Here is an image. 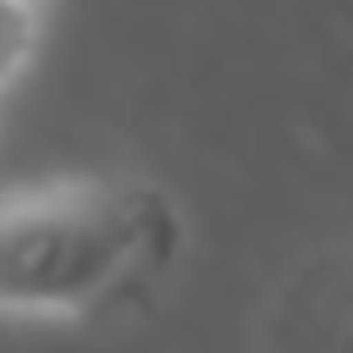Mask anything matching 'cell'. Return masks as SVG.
Listing matches in <instances>:
<instances>
[{
  "label": "cell",
  "mask_w": 353,
  "mask_h": 353,
  "mask_svg": "<svg viewBox=\"0 0 353 353\" xmlns=\"http://www.w3.org/2000/svg\"><path fill=\"white\" fill-rule=\"evenodd\" d=\"M182 254L176 199L132 171L0 193V314L94 320L138 309Z\"/></svg>",
  "instance_id": "obj_1"
},
{
  "label": "cell",
  "mask_w": 353,
  "mask_h": 353,
  "mask_svg": "<svg viewBox=\"0 0 353 353\" xmlns=\"http://www.w3.org/2000/svg\"><path fill=\"white\" fill-rule=\"evenodd\" d=\"M265 353H353V254H320L281 287Z\"/></svg>",
  "instance_id": "obj_2"
}]
</instances>
